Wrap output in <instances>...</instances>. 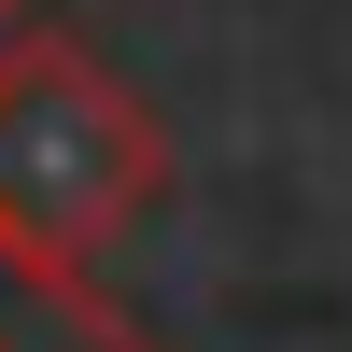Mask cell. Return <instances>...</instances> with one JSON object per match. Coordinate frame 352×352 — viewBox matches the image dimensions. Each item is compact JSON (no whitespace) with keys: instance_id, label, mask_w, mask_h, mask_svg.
<instances>
[]
</instances>
